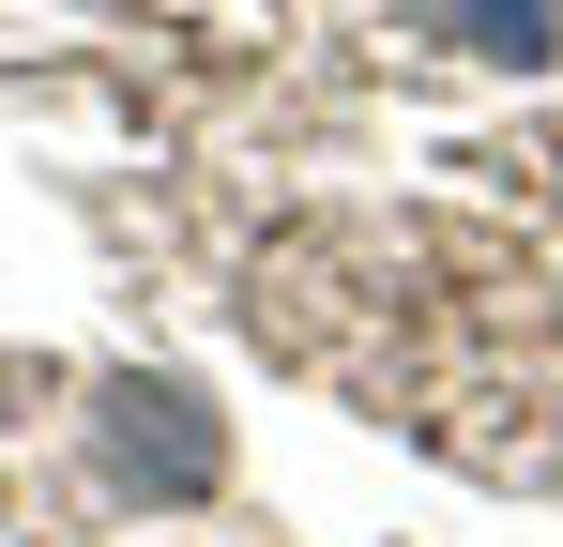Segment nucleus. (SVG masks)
Segmentation results:
<instances>
[{"mask_svg":"<svg viewBox=\"0 0 563 547\" xmlns=\"http://www.w3.org/2000/svg\"><path fill=\"white\" fill-rule=\"evenodd\" d=\"M92 456H107L122 502H213L229 487V426H213L198 380H107L92 395Z\"/></svg>","mask_w":563,"mask_h":547,"instance_id":"nucleus-1","label":"nucleus"},{"mask_svg":"<svg viewBox=\"0 0 563 547\" xmlns=\"http://www.w3.org/2000/svg\"><path fill=\"white\" fill-rule=\"evenodd\" d=\"M411 15H427L457 62H518V77L563 62V0H411Z\"/></svg>","mask_w":563,"mask_h":547,"instance_id":"nucleus-2","label":"nucleus"}]
</instances>
